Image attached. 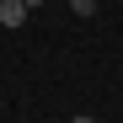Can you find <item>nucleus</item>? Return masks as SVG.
<instances>
[{
    "label": "nucleus",
    "mask_w": 123,
    "mask_h": 123,
    "mask_svg": "<svg viewBox=\"0 0 123 123\" xmlns=\"http://www.w3.org/2000/svg\"><path fill=\"white\" fill-rule=\"evenodd\" d=\"M27 16H32V11L22 6V0H0V27H11V32H16V27L27 22Z\"/></svg>",
    "instance_id": "1"
},
{
    "label": "nucleus",
    "mask_w": 123,
    "mask_h": 123,
    "mask_svg": "<svg viewBox=\"0 0 123 123\" xmlns=\"http://www.w3.org/2000/svg\"><path fill=\"white\" fill-rule=\"evenodd\" d=\"M70 11L75 16H96V0H70Z\"/></svg>",
    "instance_id": "2"
},
{
    "label": "nucleus",
    "mask_w": 123,
    "mask_h": 123,
    "mask_svg": "<svg viewBox=\"0 0 123 123\" xmlns=\"http://www.w3.org/2000/svg\"><path fill=\"white\" fill-rule=\"evenodd\" d=\"M22 6H27V11H37V6H48V0H22Z\"/></svg>",
    "instance_id": "3"
},
{
    "label": "nucleus",
    "mask_w": 123,
    "mask_h": 123,
    "mask_svg": "<svg viewBox=\"0 0 123 123\" xmlns=\"http://www.w3.org/2000/svg\"><path fill=\"white\" fill-rule=\"evenodd\" d=\"M70 123H96V118H86V112H80V118H70Z\"/></svg>",
    "instance_id": "4"
}]
</instances>
